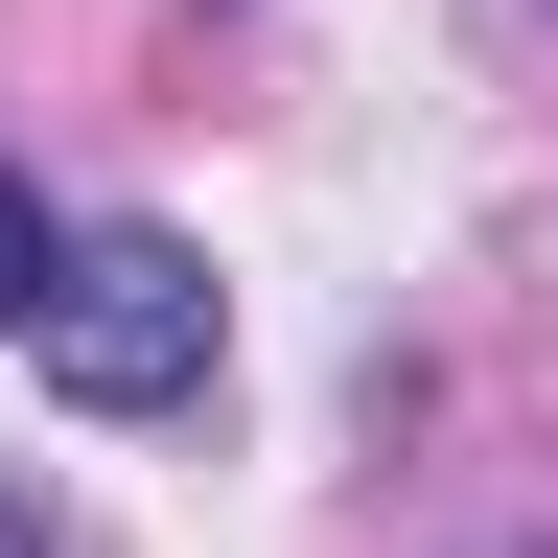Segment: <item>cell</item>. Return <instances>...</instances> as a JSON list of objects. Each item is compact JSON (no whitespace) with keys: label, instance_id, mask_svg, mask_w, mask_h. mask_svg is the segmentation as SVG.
<instances>
[{"label":"cell","instance_id":"3957f363","mask_svg":"<svg viewBox=\"0 0 558 558\" xmlns=\"http://www.w3.org/2000/svg\"><path fill=\"white\" fill-rule=\"evenodd\" d=\"M0 558H47V488H0Z\"/></svg>","mask_w":558,"mask_h":558},{"label":"cell","instance_id":"6da1fadb","mask_svg":"<svg viewBox=\"0 0 558 558\" xmlns=\"http://www.w3.org/2000/svg\"><path fill=\"white\" fill-rule=\"evenodd\" d=\"M47 396L70 418H163V396H209V256L186 233H70V279H47Z\"/></svg>","mask_w":558,"mask_h":558},{"label":"cell","instance_id":"7a4b0ae2","mask_svg":"<svg viewBox=\"0 0 558 558\" xmlns=\"http://www.w3.org/2000/svg\"><path fill=\"white\" fill-rule=\"evenodd\" d=\"M47 279H70V233H47V186L0 163V326H47Z\"/></svg>","mask_w":558,"mask_h":558}]
</instances>
